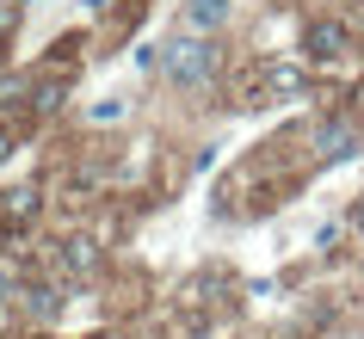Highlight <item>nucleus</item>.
Wrapping results in <instances>:
<instances>
[{"label":"nucleus","mask_w":364,"mask_h":339,"mask_svg":"<svg viewBox=\"0 0 364 339\" xmlns=\"http://www.w3.org/2000/svg\"><path fill=\"white\" fill-rule=\"evenodd\" d=\"M6 154H13V136H6V130H0V161H6Z\"/></svg>","instance_id":"13"},{"label":"nucleus","mask_w":364,"mask_h":339,"mask_svg":"<svg viewBox=\"0 0 364 339\" xmlns=\"http://www.w3.org/2000/svg\"><path fill=\"white\" fill-rule=\"evenodd\" d=\"M56 265H62V278H93L99 271V241L93 235H68L62 253H56Z\"/></svg>","instance_id":"5"},{"label":"nucleus","mask_w":364,"mask_h":339,"mask_svg":"<svg viewBox=\"0 0 364 339\" xmlns=\"http://www.w3.org/2000/svg\"><path fill=\"white\" fill-rule=\"evenodd\" d=\"M303 93H309V68L303 62H266L259 80L247 87L253 105H290V99H303Z\"/></svg>","instance_id":"2"},{"label":"nucleus","mask_w":364,"mask_h":339,"mask_svg":"<svg viewBox=\"0 0 364 339\" xmlns=\"http://www.w3.org/2000/svg\"><path fill=\"white\" fill-rule=\"evenodd\" d=\"M315 154H321V167L346 161V154H358V130L346 124V117H327L321 130H315Z\"/></svg>","instance_id":"4"},{"label":"nucleus","mask_w":364,"mask_h":339,"mask_svg":"<svg viewBox=\"0 0 364 339\" xmlns=\"http://www.w3.org/2000/svg\"><path fill=\"white\" fill-rule=\"evenodd\" d=\"M0 216H6V222H31V216H38V185L0 191Z\"/></svg>","instance_id":"8"},{"label":"nucleus","mask_w":364,"mask_h":339,"mask_svg":"<svg viewBox=\"0 0 364 339\" xmlns=\"http://www.w3.org/2000/svg\"><path fill=\"white\" fill-rule=\"evenodd\" d=\"M161 75L173 80V87H204V80L216 75V50H210V38H167L161 43Z\"/></svg>","instance_id":"1"},{"label":"nucleus","mask_w":364,"mask_h":339,"mask_svg":"<svg viewBox=\"0 0 364 339\" xmlns=\"http://www.w3.org/2000/svg\"><path fill=\"white\" fill-rule=\"evenodd\" d=\"M124 112H130V99H99V105H93V112H87V117H93V124H117V117H124Z\"/></svg>","instance_id":"10"},{"label":"nucleus","mask_w":364,"mask_h":339,"mask_svg":"<svg viewBox=\"0 0 364 339\" xmlns=\"http://www.w3.org/2000/svg\"><path fill=\"white\" fill-rule=\"evenodd\" d=\"M229 13H235V0H186V13H179V19H186L192 38H210L216 25H229Z\"/></svg>","instance_id":"6"},{"label":"nucleus","mask_w":364,"mask_h":339,"mask_svg":"<svg viewBox=\"0 0 364 339\" xmlns=\"http://www.w3.org/2000/svg\"><path fill=\"white\" fill-rule=\"evenodd\" d=\"M303 50H309V62H340L352 50V31L340 19H309L303 25Z\"/></svg>","instance_id":"3"},{"label":"nucleus","mask_w":364,"mask_h":339,"mask_svg":"<svg viewBox=\"0 0 364 339\" xmlns=\"http://www.w3.org/2000/svg\"><path fill=\"white\" fill-rule=\"evenodd\" d=\"M352 228H358V235H364V198H358V204H352Z\"/></svg>","instance_id":"12"},{"label":"nucleus","mask_w":364,"mask_h":339,"mask_svg":"<svg viewBox=\"0 0 364 339\" xmlns=\"http://www.w3.org/2000/svg\"><path fill=\"white\" fill-rule=\"evenodd\" d=\"M56 105H62V87H56V80H38V87H31V112H38V117H50Z\"/></svg>","instance_id":"9"},{"label":"nucleus","mask_w":364,"mask_h":339,"mask_svg":"<svg viewBox=\"0 0 364 339\" xmlns=\"http://www.w3.org/2000/svg\"><path fill=\"white\" fill-rule=\"evenodd\" d=\"M62 302H68V284H31V290H25V308L38 321H56Z\"/></svg>","instance_id":"7"},{"label":"nucleus","mask_w":364,"mask_h":339,"mask_svg":"<svg viewBox=\"0 0 364 339\" xmlns=\"http://www.w3.org/2000/svg\"><path fill=\"white\" fill-rule=\"evenodd\" d=\"M13 296V265H0V302Z\"/></svg>","instance_id":"11"}]
</instances>
